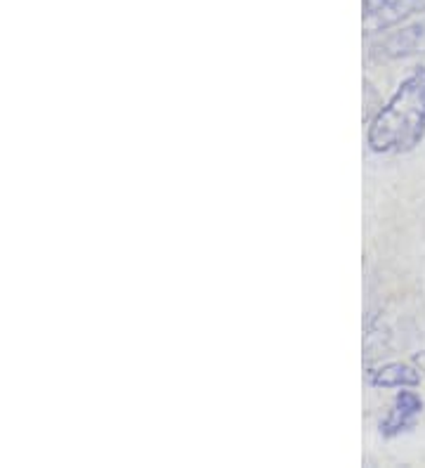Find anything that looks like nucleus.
I'll return each mask as SVG.
<instances>
[{
  "instance_id": "obj_2",
  "label": "nucleus",
  "mask_w": 425,
  "mask_h": 468,
  "mask_svg": "<svg viewBox=\"0 0 425 468\" xmlns=\"http://www.w3.org/2000/svg\"><path fill=\"white\" fill-rule=\"evenodd\" d=\"M374 58L378 59H409L425 55V17L402 24L390 34L380 36L371 46Z\"/></svg>"
},
{
  "instance_id": "obj_6",
  "label": "nucleus",
  "mask_w": 425,
  "mask_h": 468,
  "mask_svg": "<svg viewBox=\"0 0 425 468\" xmlns=\"http://www.w3.org/2000/svg\"><path fill=\"white\" fill-rule=\"evenodd\" d=\"M414 365H416V367H419V369H420V371H423V374H425V350H423V353L414 355Z\"/></svg>"
},
{
  "instance_id": "obj_5",
  "label": "nucleus",
  "mask_w": 425,
  "mask_h": 468,
  "mask_svg": "<svg viewBox=\"0 0 425 468\" xmlns=\"http://www.w3.org/2000/svg\"><path fill=\"white\" fill-rule=\"evenodd\" d=\"M368 383L376 388H414L419 386V367H409L402 362H388L376 369H368Z\"/></svg>"
},
{
  "instance_id": "obj_1",
  "label": "nucleus",
  "mask_w": 425,
  "mask_h": 468,
  "mask_svg": "<svg viewBox=\"0 0 425 468\" xmlns=\"http://www.w3.org/2000/svg\"><path fill=\"white\" fill-rule=\"evenodd\" d=\"M425 137V67L399 83L368 126L367 143L376 154H407Z\"/></svg>"
},
{
  "instance_id": "obj_4",
  "label": "nucleus",
  "mask_w": 425,
  "mask_h": 468,
  "mask_svg": "<svg viewBox=\"0 0 425 468\" xmlns=\"http://www.w3.org/2000/svg\"><path fill=\"white\" fill-rule=\"evenodd\" d=\"M423 414V400L414 390H399L395 398L390 414L380 421V433L386 438H397L416 426L419 417Z\"/></svg>"
},
{
  "instance_id": "obj_3",
  "label": "nucleus",
  "mask_w": 425,
  "mask_h": 468,
  "mask_svg": "<svg viewBox=\"0 0 425 468\" xmlns=\"http://www.w3.org/2000/svg\"><path fill=\"white\" fill-rule=\"evenodd\" d=\"M420 10H425V0H364V24L386 31Z\"/></svg>"
}]
</instances>
